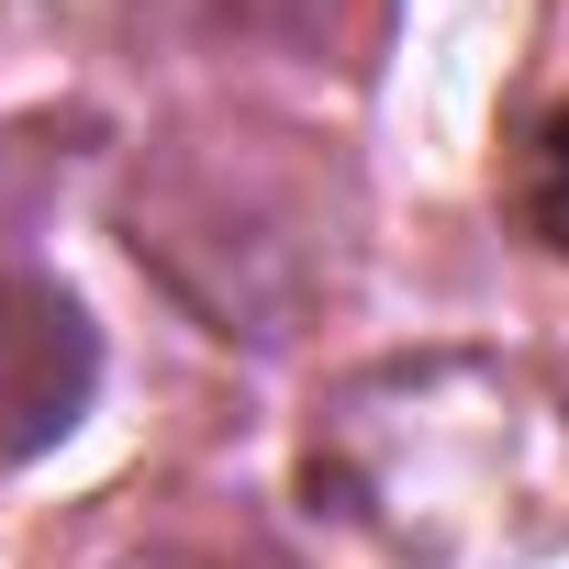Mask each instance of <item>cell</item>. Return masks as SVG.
Masks as SVG:
<instances>
[{
  "mask_svg": "<svg viewBox=\"0 0 569 569\" xmlns=\"http://www.w3.org/2000/svg\"><path fill=\"white\" fill-rule=\"evenodd\" d=\"M101 347L57 279H0V458H34L79 425Z\"/></svg>",
  "mask_w": 569,
  "mask_h": 569,
  "instance_id": "cell-1",
  "label": "cell"
},
{
  "mask_svg": "<svg viewBox=\"0 0 569 569\" xmlns=\"http://www.w3.org/2000/svg\"><path fill=\"white\" fill-rule=\"evenodd\" d=\"M513 201H525V223L569 257V101L536 123V146H525V190H513Z\"/></svg>",
  "mask_w": 569,
  "mask_h": 569,
  "instance_id": "cell-2",
  "label": "cell"
}]
</instances>
